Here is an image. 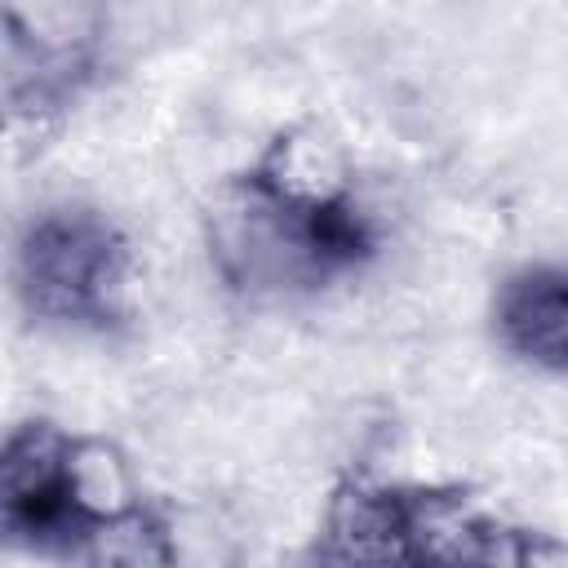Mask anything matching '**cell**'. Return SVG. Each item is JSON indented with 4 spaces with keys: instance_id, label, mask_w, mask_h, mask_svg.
Instances as JSON below:
<instances>
[{
    "instance_id": "1",
    "label": "cell",
    "mask_w": 568,
    "mask_h": 568,
    "mask_svg": "<svg viewBox=\"0 0 568 568\" xmlns=\"http://www.w3.org/2000/svg\"><path fill=\"white\" fill-rule=\"evenodd\" d=\"M377 240L346 164L311 129H280L248 169L222 182L204 217L217 280L253 302L320 293L355 275Z\"/></svg>"
},
{
    "instance_id": "2",
    "label": "cell",
    "mask_w": 568,
    "mask_h": 568,
    "mask_svg": "<svg viewBox=\"0 0 568 568\" xmlns=\"http://www.w3.org/2000/svg\"><path fill=\"white\" fill-rule=\"evenodd\" d=\"M133 493L106 444L71 435L49 417L0 435V546L62 555Z\"/></svg>"
},
{
    "instance_id": "3",
    "label": "cell",
    "mask_w": 568,
    "mask_h": 568,
    "mask_svg": "<svg viewBox=\"0 0 568 568\" xmlns=\"http://www.w3.org/2000/svg\"><path fill=\"white\" fill-rule=\"evenodd\" d=\"M133 244L93 204L40 209L13 244V293L36 324L106 333L124 320Z\"/></svg>"
},
{
    "instance_id": "4",
    "label": "cell",
    "mask_w": 568,
    "mask_h": 568,
    "mask_svg": "<svg viewBox=\"0 0 568 568\" xmlns=\"http://www.w3.org/2000/svg\"><path fill=\"white\" fill-rule=\"evenodd\" d=\"M0 40L9 53L4 106L31 124L62 115L98 75L106 13L89 4L0 9Z\"/></svg>"
},
{
    "instance_id": "5",
    "label": "cell",
    "mask_w": 568,
    "mask_h": 568,
    "mask_svg": "<svg viewBox=\"0 0 568 568\" xmlns=\"http://www.w3.org/2000/svg\"><path fill=\"white\" fill-rule=\"evenodd\" d=\"M311 568H417V484L337 479L311 537Z\"/></svg>"
},
{
    "instance_id": "6",
    "label": "cell",
    "mask_w": 568,
    "mask_h": 568,
    "mask_svg": "<svg viewBox=\"0 0 568 568\" xmlns=\"http://www.w3.org/2000/svg\"><path fill=\"white\" fill-rule=\"evenodd\" d=\"M493 333L532 373L568 368V275L559 262H524L493 293Z\"/></svg>"
},
{
    "instance_id": "7",
    "label": "cell",
    "mask_w": 568,
    "mask_h": 568,
    "mask_svg": "<svg viewBox=\"0 0 568 568\" xmlns=\"http://www.w3.org/2000/svg\"><path fill=\"white\" fill-rule=\"evenodd\" d=\"M75 568H186V546L169 510L129 497L71 550Z\"/></svg>"
}]
</instances>
